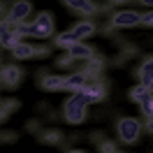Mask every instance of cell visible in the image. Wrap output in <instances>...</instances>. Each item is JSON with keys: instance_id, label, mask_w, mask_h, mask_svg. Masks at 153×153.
<instances>
[{"instance_id": "1", "label": "cell", "mask_w": 153, "mask_h": 153, "mask_svg": "<svg viewBox=\"0 0 153 153\" xmlns=\"http://www.w3.org/2000/svg\"><path fill=\"white\" fill-rule=\"evenodd\" d=\"M86 109H88V102L86 97H84V93L81 91H74L72 93V97H67L65 107H63V116H65L67 123H84L86 121Z\"/></svg>"}, {"instance_id": "28", "label": "cell", "mask_w": 153, "mask_h": 153, "mask_svg": "<svg viewBox=\"0 0 153 153\" xmlns=\"http://www.w3.org/2000/svg\"><path fill=\"white\" fill-rule=\"evenodd\" d=\"M49 53H51V49H49V47H35V56H42V58H47L49 56Z\"/></svg>"}, {"instance_id": "8", "label": "cell", "mask_w": 153, "mask_h": 153, "mask_svg": "<svg viewBox=\"0 0 153 153\" xmlns=\"http://www.w3.org/2000/svg\"><path fill=\"white\" fill-rule=\"evenodd\" d=\"M21 79H23V70L16 65H5L2 72H0V81L7 88H16L21 84Z\"/></svg>"}, {"instance_id": "27", "label": "cell", "mask_w": 153, "mask_h": 153, "mask_svg": "<svg viewBox=\"0 0 153 153\" xmlns=\"http://www.w3.org/2000/svg\"><path fill=\"white\" fill-rule=\"evenodd\" d=\"M26 130H28V132H42V130H39V121H28V123H26Z\"/></svg>"}, {"instance_id": "16", "label": "cell", "mask_w": 153, "mask_h": 153, "mask_svg": "<svg viewBox=\"0 0 153 153\" xmlns=\"http://www.w3.org/2000/svg\"><path fill=\"white\" fill-rule=\"evenodd\" d=\"M63 79L65 76H58V74H44L42 76V88L44 91H63Z\"/></svg>"}, {"instance_id": "9", "label": "cell", "mask_w": 153, "mask_h": 153, "mask_svg": "<svg viewBox=\"0 0 153 153\" xmlns=\"http://www.w3.org/2000/svg\"><path fill=\"white\" fill-rule=\"evenodd\" d=\"M88 81H91L88 74L84 72V70H79V72H72V74H67L65 79H63V88L74 93V91H79V88H84Z\"/></svg>"}, {"instance_id": "31", "label": "cell", "mask_w": 153, "mask_h": 153, "mask_svg": "<svg viewBox=\"0 0 153 153\" xmlns=\"http://www.w3.org/2000/svg\"><path fill=\"white\" fill-rule=\"evenodd\" d=\"M7 118H10V114H7V111H2V109H0V121H7Z\"/></svg>"}, {"instance_id": "35", "label": "cell", "mask_w": 153, "mask_h": 153, "mask_svg": "<svg viewBox=\"0 0 153 153\" xmlns=\"http://www.w3.org/2000/svg\"><path fill=\"white\" fill-rule=\"evenodd\" d=\"M67 153H86V151H81V149H70Z\"/></svg>"}, {"instance_id": "37", "label": "cell", "mask_w": 153, "mask_h": 153, "mask_svg": "<svg viewBox=\"0 0 153 153\" xmlns=\"http://www.w3.org/2000/svg\"><path fill=\"white\" fill-rule=\"evenodd\" d=\"M0 84H2V81H0Z\"/></svg>"}, {"instance_id": "2", "label": "cell", "mask_w": 153, "mask_h": 153, "mask_svg": "<svg viewBox=\"0 0 153 153\" xmlns=\"http://www.w3.org/2000/svg\"><path fill=\"white\" fill-rule=\"evenodd\" d=\"M116 132H118V139L123 144H134L142 134V123L137 118H118Z\"/></svg>"}, {"instance_id": "6", "label": "cell", "mask_w": 153, "mask_h": 153, "mask_svg": "<svg viewBox=\"0 0 153 153\" xmlns=\"http://www.w3.org/2000/svg\"><path fill=\"white\" fill-rule=\"evenodd\" d=\"M30 14H33V2L30 0H14L12 2V10L7 12L5 19L10 21V23H19V21H26Z\"/></svg>"}, {"instance_id": "29", "label": "cell", "mask_w": 153, "mask_h": 153, "mask_svg": "<svg viewBox=\"0 0 153 153\" xmlns=\"http://www.w3.org/2000/svg\"><path fill=\"white\" fill-rule=\"evenodd\" d=\"M142 23H144V26H149V28H153V12L142 14Z\"/></svg>"}, {"instance_id": "12", "label": "cell", "mask_w": 153, "mask_h": 153, "mask_svg": "<svg viewBox=\"0 0 153 153\" xmlns=\"http://www.w3.org/2000/svg\"><path fill=\"white\" fill-rule=\"evenodd\" d=\"M70 10L79 12V14H84V16H93V14H97V7L95 2H91V0H63Z\"/></svg>"}, {"instance_id": "33", "label": "cell", "mask_w": 153, "mask_h": 153, "mask_svg": "<svg viewBox=\"0 0 153 153\" xmlns=\"http://www.w3.org/2000/svg\"><path fill=\"white\" fill-rule=\"evenodd\" d=\"M111 5H123V2H130V0H109Z\"/></svg>"}, {"instance_id": "26", "label": "cell", "mask_w": 153, "mask_h": 153, "mask_svg": "<svg viewBox=\"0 0 153 153\" xmlns=\"http://www.w3.org/2000/svg\"><path fill=\"white\" fill-rule=\"evenodd\" d=\"M19 139L16 132H0V144H14Z\"/></svg>"}, {"instance_id": "24", "label": "cell", "mask_w": 153, "mask_h": 153, "mask_svg": "<svg viewBox=\"0 0 153 153\" xmlns=\"http://www.w3.org/2000/svg\"><path fill=\"white\" fill-rule=\"evenodd\" d=\"M116 151H118L116 142H111V139H102L100 142V153H116Z\"/></svg>"}, {"instance_id": "4", "label": "cell", "mask_w": 153, "mask_h": 153, "mask_svg": "<svg viewBox=\"0 0 153 153\" xmlns=\"http://www.w3.org/2000/svg\"><path fill=\"white\" fill-rule=\"evenodd\" d=\"M33 23V37H39V39H47L53 35V14L51 12H39Z\"/></svg>"}, {"instance_id": "32", "label": "cell", "mask_w": 153, "mask_h": 153, "mask_svg": "<svg viewBox=\"0 0 153 153\" xmlns=\"http://www.w3.org/2000/svg\"><path fill=\"white\" fill-rule=\"evenodd\" d=\"M146 130H149V132H153V118H151V121H146Z\"/></svg>"}, {"instance_id": "19", "label": "cell", "mask_w": 153, "mask_h": 153, "mask_svg": "<svg viewBox=\"0 0 153 153\" xmlns=\"http://www.w3.org/2000/svg\"><path fill=\"white\" fill-rule=\"evenodd\" d=\"M12 56L19 58V60H26V58H35V47H30V44H26V42H21V44H16V47L12 49Z\"/></svg>"}, {"instance_id": "11", "label": "cell", "mask_w": 153, "mask_h": 153, "mask_svg": "<svg viewBox=\"0 0 153 153\" xmlns=\"http://www.w3.org/2000/svg\"><path fill=\"white\" fill-rule=\"evenodd\" d=\"M95 30H97V28H95V23H93V21H91V19H84V21H79V23H74V26L70 28V33H72V35L81 42V39L91 37Z\"/></svg>"}, {"instance_id": "21", "label": "cell", "mask_w": 153, "mask_h": 153, "mask_svg": "<svg viewBox=\"0 0 153 153\" xmlns=\"http://www.w3.org/2000/svg\"><path fill=\"white\" fill-rule=\"evenodd\" d=\"M14 30L19 33L21 37H33V23H30V21H19V23H14Z\"/></svg>"}, {"instance_id": "36", "label": "cell", "mask_w": 153, "mask_h": 153, "mask_svg": "<svg viewBox=\"0 0 153 153\" xmlns=\"http://www.w3.org/2000/svg\"><path fill=\"white\" fill-rule=\"evenodd\" d=\"M116 153H123V151H116Z\"/></svg>"}, {"instance_id": "15", "label": "cell", "mask_w": 153, "mask_h": 153, "mask_svg": "<svg viewBox=\"0 0 153 153\" xmlns=\"http://www.w3.org/2000/svg\"><path fill=\"white\" fill-rule=\"evenodd\" d=\"M102 67H105V60L100 56H93L91 60H86V67H84V72L88 74V79H97L100 72H102Z\"/></svg>"}, {"instance_id": "25", "label": "cell", "mask_w": 153, "mask_h": 153, "mask_svg": "<svg viewBox=\"0 0 153 153\" xmlns=\"http://www.w3.org/2000/svg\"><path fill=\"white\" fill-rule=\"evenodd\" d=\"M139 107H142V114L146 116V121H151V118H153V95L149 97L146 102H142Z\"/></svg>"}, {"instance_id": "17", "label": "cell", "mask_w": 153, "mask_h": 153, "mask_svg": "<svg viewBox=\"0 0 153 153\" xmlns=\"http://www.w3.org/2000/svg\"><path fill=\"white\" fill-rule=\"evenodd\" d=\"M151 95H153V91H149V88L142 86V84H139V86H132V88H130V93H128V97H130L132 102H139V105L146 102Z\"/></svg>"}, {"instance_id": "5", "label": "cell", "mask_w": 153, "mask_h": 153, "mask_svg": "<svg viewBox=\"0 0 153 153\" xmlns=\"http://www.w3.org/2000/svg\"><path fill=\"white\" fill-rule=\"evenodd\" d=\"M81 93H84V97H86L88 105H93V102H102L107 97V84L102 81V79H91L84 88H79Z\"/></svg>"}, {"instance_id": "18", "label": "cell", "mask_w": 153, "mask_h": 153, "mask_svg": "<svg viewBox=\"0 0 153 153\" xmlns=\"http://www.w3.org/2000/svg\"><path fill=\"white\" fill-rule=\"evenodd\" d=\"M74 44H79V39L67 30V33H60V35H56L53 37V47L58 49H70V47H74Z\"/></svg>"}, {"instance_id": "13", "label": "cell", "mask_w": 153, "mask_h": 153, "mask_svg": "<svg viewBox=\"0 0 153 153\" xmlns=\"http://www.w3.org/2000/svg\"><path fill=\"white\" fill-rule=\"evenodd\" d=\"M39 142L47 144V146H58V144H63V132H60L58 128L42 130V132H39Z\"/></svg>"}, {"instance_id": "10", "label": "cell", "mask_w": 153, "mask_h": 153, "mask_svg": "<svg viewBox=\"0 0 153 153\" xmlns=\"http://www.w3.org/2000/svg\"><path fill=\"white\" fill-rule=\"evenodd\" d=\"M137 76H139V84H142V86H146L149 91H153V56L146 58L142 65H139Z\"/></svg>"}, {"instance_id": "34", "label": "cell", "mask_w": 153, "mask_h": 153, "mask_svg": "<svg viewBox=\"0 0 153 153\" xmlns=\"http://www.w3.org/2000/svg\"><path fill=\"white\" fill-rule=\"evenodd\" d=\"M142 5H149V7H153V0H139Z\"/></svg>"}, {"instance_id": "22", "label": "cell", "mask_w": 153, "mask_h": 153, "mask_svg": "<svg viewBox=\"0 0 153 153\" xmlns=\"http://www.w3.org/2000/svg\"><path fill=\"white\" fill-rule=\"evenodd\" d=\"M74 63H76V60L70 56V53H65V56L56 58V67H58V70H70V67L74 65Z\"/></svg>"}, {"instance_id": "3", "label": "cell", "mask_w": 153, "mask_h": 153, "mask_svg": "<svg viewBox=\"0 0 153 153\" xmlns=\"http://www.w3.org/2000/svg\"><path fill=\"white\" fill-rule=\"evenodd\" d=\"M139 23H142V14L134 10H121L109 16V26L111 28H134Z\"/></svg>"}, {"instance_id": "30", "label": "cell", "mask_w": 153, "mask_h": 153, "mask_svg": "<svg viewBox=\"0 0 153 153\" xmlns=\"http://www.w3.org/2000/svg\"><path fill=\"white\" fill-rule=\"evenodd\" d=\"M102 139H105V137H102V132H91V142H93V144H100Z\"/></svg>"}, {"instance_id": "23", "label": "cell", "mask_w": 153, "mask_h": 153, "mask_svg": "<svg viewBox=\"0 0 153 153\" xmlns=\"http://www.w3.org/2000/svg\"><path fill=\"white\" fill-rule=\"evenodd\" d=\"M0 109H2V111H7V114H12V111H16V109H19V100H14V97L2 100V102H0Z\"/></svg>"}, {"instance_id": "14", "label": "cell", "mask_w": 153, "mask_h": 153, "mask_svg": "<svg viewBox=\"0 0 153 153\" xmlns=\"http://www.w3.org/2000/svg\"><path fill=\"white\" fill-rule=\"evenodd\" d=\"M67 53L74 58V60H91L93 58V49L88 47V44H84V42H79V44L67 49Z\"/></svg>"}, {"instance_id": "20", "label": "cell", "mask_w": 153, "mask_h": 153, "mask_svg": "<svg viewBox=\"0 0 153 153\" xmlns=\"http://www.w3.org/2000/svg\"><path fill=\"white\" fill-rule=\"evenodd\" d=\"M132 56H137V47H134V44H125V42H123V51H121L118 58H116V65H121L123 60H128V58H132Z\"/></svg>"}, {"instance_id": "7", "label": "cell", "mask_w": 153, "mask_h": 153, "mask_svg": "<svg viewBox=\"0 0 153 153\" xmlns=\"http://www.w3.org/2000/svg\"><path fill=\"white\" fill-rule=\"evenodd\" d=\"M21 35L14 30V23H10L7 19L0 21V44L5 49H14L16 44H21Z\"/></svg>"}]
</instances>
